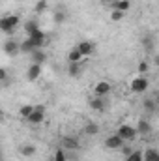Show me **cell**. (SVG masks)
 I'll return each mask as SVG.
<instances>
[{"instance_id": "44dd1931", "label": "cell", "mask_w": 159, "mask_h": 161, "mask_svg": "<svg viewBox=\"0 0 159 161\" xmlns=\"http://www.w3.org/2000/svg\"><path fill=\"white\" fill-rule=\"evenodd\" d=\"M52 19H54V23H56V25H62V23H66V19H68V11L60 8V9H56V11H54V17H52Z\"/></svg>"}, {"instance_id": "4316f807", "label": "cell", "mask_w": 159, "mask_h": 161, "mask_svg": "<svg viewBox=\"0 0 159 161\" xmlns=\"http://www.w3.org/2000/svg\"><path fill=\"white\" fill-rule=\"evenodd\" d=\"M125 161H142V152H140V150H133V152L125 158Z\"/></svg>"}, {"instance_id": "52a82bcc", "label": "cell", "mask_w": 159, "mask_h": 161, "mask_svg": "<svg viewBox=\"0 0 159 161\" xmlns=\"http://www.w3.org/2000/svg\"><path fill=\"white\" fill-rule=\"evenodd\" d=\"M111 90H112V86H111V82H107V80H99V82L94 86V92H96V96H99V97H105L107 94H111Z\"/></svg>"}, {"instance_id": "83f0119b", "label": "cell", "mask_w": 159, "mask_h": 161, "mask_svg": "<svg viewBox=\"0 0 159 161\" xmlns=\"http://www.w3.org/2000/svg\"><path fill=\"white\" fill-rule=\"evenodd\" d=\"M52 161H68V158H66V154H64V150H62V148H58V150L54 152Z\"/></svg>"}, {"instance_id": "4dcf8cb0", "label": "cell", "mask_w": 159, "mask_h": 161, "mask_svg": "<svg viewBox=\"0 0 159 161\" xmlns=\"http://www.w3.org/2000/svg\"><path fill=\"white\" fill-rule=\"evenodd\" d=\"M139 71H140V73H148V71H150V64L142 60V62L139 64Z\"/></svg>"}, {"instance_id": "5bb4252c", "label": "cell", "mask_w": 159, "mask_h": 161, "mask_svg": "<svg viewBox=\"0 0 159 161\" xmlns=\"http://www.w3.org/2000/svg\"><path fill=\"white\" fill-rule=\"evenodd\" d=\"M135 129H137L139 135H144V137H146V135L152 133V124H150L148 120H139V124H137Z\"/></svg>"}, {"instance_id": "603a6c76", "label": "cell", "mask_w": 159, "mask_h": 161, "mask_svg": "<svg viewBox=\"0 0 159 161\" xmlns=\"http://www.w3.org/2000/svg\"><path fill=\"white\" fill-rule=\"evenodd\" d=\"M84 133H86V135H97V133H99V125L94 124V122H88V124L84 125Z\"/></svg>"}, {"instance_id": "7c38bea8", "label": "cell", "mask_w": 159, "mask_h": 161, "mask_svg": "<svg viewBox=\"0 0 159 161\" xmlns=\"http://www.w3.org/2000/svg\"><path fill=\"white\" fill-rule=\"evenodd\" d=\"M41 75V66L40 64H32L30 68H28V71H26V79L30 80V82H34V80H38Z\"/></svg>"}, {"instance_id": "30bf717a", "label": "cell", "mask_w": 159, "mask_h": 161, "mask_svg": "<svg viewBox=\"0 0 159 161\" xmlns=\"http://www.w3.org/2000/svg\"><path fill=\"white\" fill-rule=\"evenodd\" d=\"M77 49H79V53L82 54V58H84V56H90L96 51V45L92 41H80L79 45H77Z\"/></svg>"}, {"instance_id": "277c9868", "label": "cell", "mask_w": 159, "mask_h": 161, "mask_svg": "<svg viewBox=\"0 0 159 161\" xmlns=\"http://www.w3.org/2000/svg\"><path fill=\"white\" fill-rule=\"evenodd\" d=\"M148 86H150V82L146 77H137L131 80V92H135V94H144L148 90Z\"/></svg>"}, {"instance_id": "e0dca14e", "label": "cell", "mask_w": 159, "mask_h": 161, "mask_svg": "<svg viewBox=\"0 0 159 161\" xmlns=\"http://www.w3.org/2000/svg\"><path fill=\"white\" fill-rule=\"evenodd\" d=\"M142 107H144V111L146 113H156L157 111V101L154 99V97H144V101H142Z\"/></svg>"}, {"instance_id": "5b68a950", "label": "cell", "mask_w": 159, "mask_h": 161, "mask_svg": "<svg viewBox=\"0 0 159 161\" xmlns=\"http://www.w3.org/2000/svg\"><path fill=\"white\" fill-rule=\"evenodd\" d=\"M28 40H30V43L34 45V49H43V45L47 43V38H45V34L41 32L40 28H38L36 32L28 34Z\"/></svg>"}, {"instance_id": "6da1fadb", "label": "cell", "mask_w": 159, "mask_h": 161, "mask_svg": "<svg viewBox=\"0 0 159 161\" xmlns=\"http://www.w3.org/2000/svg\"><path fill=\"white\" fill-rule=\"evenodd\" d=\"M19 23H21V19L17 15H4V17H0V30L4 34H11L19 26Z\"/></svg>"}, {"instance_id": "4fadbf2b", "label": "cell", "mask_w": 159, "mask_h": 161, "mask_svg": "<svg viewBox=\"0 0 159 161\" xmlns=\"http://www.w3.org/2000/svg\"><path fill=\"white\" fill-rule=\"evenodd\" d=\"M90 107H92L94 111H99V113H105V111H107V103H105V99L99 97V96H96L94 99H90Z\"/></svg>"}, {"instance_id": "2e32d148", "label": "cell", "mask_w": 159, "mask_h": 161, "mask_svg": "<svg viewBox=\"0 0 159 161\" xmlns=\"http://www.w3.org/2000/svg\"><path fill=\"white\" fill-rule=\"evenodd\" d=\"M82 71V62H69L68 66V75L69 77H79Z\"/></svg>"}, {"instance_id": "cb8c5ba5", "label": "cell", "mask_w": 159, "mask_h": 161, "mask_svg": "<svg viewBox=\"0 0 159 161\" xmlns=\"http://www.w3.org/2000/svg\"><path fill=\"white\" fill-rule=\"evenodd\" d=\"M19 51H21V53H28V54H30V53L34 51V45L30 43L28 38H26L25 41H21V43H19Z\"/></svg>"}, {"instance_id": "9a60e30c", "label": "cell", "mask_w": 159, "mask_h": 161, "mask_svg": "<svg viewBox=\"0 0 159 161\" xmlns=\"http://www.w3.org/2000/svg\"><path fill=\"white\" fill-rule=\"evenodd\" d=\"M111 8H112V9H116V11L125 13V11H129L131 2H129V0H116V2H112V4H111Z\"/></svg>"}, {"instance_id": "d4e9b609", "label": "cell", "mask_w": 159, "mask_h": 161, "mask_svg": "<svg viewBox=\"0 0 159 161\" xmlns=\"http://www.w3.org/2000/svg\"><path fill=\"white\" fill-rule=\"evenodd\" d=\"M38 28H40L38 21H28V23H25V32H26V36L32 34V32H36Z\"/></svg>"}, {"instance_id": "3957f363", "label": "cell", "mask_w": 159, "mask_h": 161, "mask_svg": "<svg viewBox=\"0 0 159 161\" xmlns=\"http://www.w3.org/2000/svg\"><path fill=\"white\" fill-rule=\"evenodd\" d=\"M43 120H45V105H36L34 111L30 113V116L26 118V122L32 125H40Z\"/></svg>"}, {"instance_id": "836d02e7", "label": "cell", "mask_w": 159, "mask_h": 161, "mask_svg": "<svg viewBox=\"0 0 159 161\" xmlns=\"http://www.w3.org/2000/svg\"><path fill=\"white\" fill-rule=\"evenodd\" d=\"M101 2H103V4H109V6H111V4H112V2H116V0H101Z\"/></svg>"}, {"instance_id": "7402d4cb", "label": "cell", "mask_w": 159, "mask_h": 161, "mask_svg": "<svg viewBox=\"0 0 159 161\" xmlns=\"http://www.w3.org/2000/svg\"><path fill=\"white\" fill-rule=\"evenodd\" d=\"M80 60H82V54L79 53L77 47H73V49L68 53V62H80Z\"/></svg>"}, {"instance_id": "ac0fdd59", "label": "cell", "mask_w": 159, "mask_h": 161, "mask_svg": "<svg viewBox=\"0 0 159 161\" xmlns=\"http://www.w3.org/2000/svg\"><path fill=\"white\" fill-rule=\"evenodd\" d=\"M142 47H144L146 53H154V49H156L154 36H144V38H142Z\"/></svg>"}, {"instance_id": "8992f818", "label": "cell", "mask_w": 159, "mask_h": 161, "mask_svg": "<svg viewBox=\"0 0 159 161\" xmlns=\"http://www.w3.org/2000/svg\"><path fill=\"white\" fill-rule=\"evenodd\" d=\"M2 49H4V53H6L8 56H17V54L21 53V51H19V43L15 40H6Z\"/></svg>"}, {"instance_id": "1f68e13d", "label": "cell", "mask_w": 159, "mask_h": 161, "mask_svg": "<svg viewBox=\"0 0 159 161\" xmlns=\"http://www.w3.org/2000/svg\"><path fill=\"white\" fill-rule=\"evenodd\" d=\"M120 150L123 152V156H125V158H127V156H129V154L133 152V148H131V146H125V142H123V144L120 146Z\"/></svg>"}, {"instance_id": "ba28073f", "label": "cell", "mask_w": 159, "mask_h": 161, "mask_svg": "<svg viewBox=\"0 0 159 161\" xmlns=\"http://www.w3.org/2000/svg\"><path fill=\"white\" fill-rule=\"evenodd\" d=\"M122 144H123V141L120 139L116 133H112V135H109V137L105 139V146H107L109 150H120Z\"/></svg>"}, {"instance_id": "7a4b0ae2", "label": "cell", "mask_w": 159, "mask_h": 161, "mask_svg": "<svg viewBox=\"0 0 159 161\" xmlns=\"http://www.w3.org/2000/svg\"><path fill=\"white\" fill-rule=\"evenodd\" d=\"M116 135H118L123 142H131V141H135V137H137V129H135V125H127V124H123V125H120L118 127Z\"/></svg>"}, {"instance_id": "f1b7e54d", "label": "cell", "mask_w": 159, "mask_h": 161, "mask_svg": "<svg viewBox=\"0 0 159 161\" xmlns=\"http://www.w3.org/2000/svg\"><path fill=\"white\" fill-rule=\"evenodd\" d=\"M45 9H47V0H40L36 4V13H43Z\"/></svg>"}, {"instance_id": "d6a6232c", "label": "cell", "mask_w": 159, "mask_h": 161, "mask_svg": "<svg viewBox=\"0 0 159 161\" xmlns=\"http://www.w3.org/2000/svg\"><path fill=\"white\" fill-rule=\"evenodd\" d=\"M8 77H9V75H8V71H6L4 68H0V82H4V80H8Z\"/></svg>"}, {"instance_id": "f546056e", "label": "cell", "mask_w": 159, "mask_h": 161, "mask_svg": "<svg viewBox=\"0 0 159 161\" xmlns=\"http://www.w3.org/2000/svg\"><path fill=\"white\" fill-rule=\"evenodd\" d=\"M123 15H125V13L112 9V13H111V19H112V21H122V19H123Z\"/></svg>"}, {"instance_id": "ffe728a7", "label": "cell", "mask_w": 159, "mask_h": 161, "mask_svg": "<svg viewBox=\"0 0 159 161\" xmlns=\"http://www.w3.org/2000/svg\"><path fill=\"white\" fill-rule=\"evenodd\" d=\"M21 156H25V158H34V156H36V146H34V144H23V146H21Z\"/></svg>"}, {"instance_id": "d6986e66", "label": "cell", "mask_w": 159, "mask_h": 161, "mask_svg": "<svg viewBox=\"0 0 159 161\" xmlns=\"http://www.w3.org/2000/svg\"><path fill=\"white\" fill-rule=\"evenodd\" d=\"M142 161H159V152L156 148H148L142 154Z\"/></svg>"}, {"instance_id": "e575fe53", "label": "cell", "mask_w": 159, "mask_h": 161, "mask_svg": "<svg viewBox=\"0 0 159 161\" xmlns=\"http://www.w3.org/2000/svg\"><path fill=\"white\" fill-rule=\"evenodd\" d=\"M0 161H4V158H2V152H0Z\"/></svg>"}, {"instance_id": "484cf974", "label": "cell", "mask_w": 159, "mask_h": 161, "mask_svg": "<svg viewBox=\"0 0 159 161\" xmlns=\"http://www.w3.org/2000/svg\"><path fill=\"white\" fill-rule=\"evenodd\" d=\"M32 111H34V105H23V107L19 109V114H21V118H25V120H26V118L30 116V113H32Z\"/></svg>"}, {"instance_id": "d590c367", "label": "cell", "mask_w": 159, "mask_h": 161, "mask_svg": "<svg viewBox=\"0 0 159 161\" xmlns=\"http://www.w3.org/2000/svg\"><path fill=\"white\" fill-rule=\"evenodd\" d=\"M51 161H52V159H51Z\"/></svg>"}, {"instance_id": "9c48e42d", "label": "cell", "mask_w": 159, "mask_h": 161, "mask_svg": "<svg viewBox=\"0 0 159 161\" xmlns=\"http://www.w3.org/2000/svg\"><path fill=\"white\" fill-rule=\"evenodd\" d=\"M30 58H32V64L43 66V64L47 62V53H45L43 49H34V51L30 53Z\"/></svg>"}, {"instance_id": "8fae6325", "label": "cell", "mask_w": 159, "mask_h": 161, "mask_svg": "<svg viewBox=\"0 0 159 161\" xmlns=\"http://www.w3.org/2000/svg\"><path fill=\"white\" fill-rule=\"evenodd\" d=\"M62 148H66V150H79L80 144L77 141V137H64L62 139Z\"/></svg>"}]
</instances>
